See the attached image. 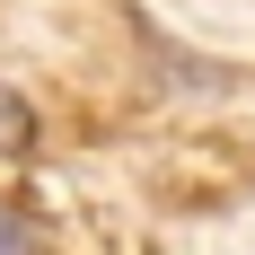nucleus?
Returning a JSON list of instances; mask_svg holds the SVG:
<instances>
[{"mask_svg":"<svg viewBox=\"0 0 255 255\" xmlns=\"http://www.w3.org/2000/svg\"><path fill=\"white\" fill-rule=\"evenodd\" d=\"M26 141H35V115H26V106H18V88H0V150L18 158Z\"/></svg>","mask_w":255,"mask_h":255,"instance_id":"1","label":"nucleus"},{"mask_svg":"<svg viewBox=\"0 0 255 255\" xmlns=\"http://www.w3.org/2000/svg\"><path fill=\"white\" fill-rule=\"evenodd\" d=\"M0 255H44V238L26 229V220H18L9 203H0Z\"/></svg>","mask_w":255,"mask_h":255,"instance_id":"2","label":"nucleus"}]
</instances>
